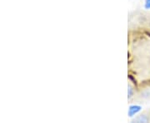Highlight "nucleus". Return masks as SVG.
Masks as SVG:
<instances>
[{"mask_svg": "<svg viewBox=\"0 0 150 123\" xmlns=\"http://www.w3.org/2000/svg\"><path fill=\"white\" fill-rule=\"evenodd\" d=\"M150 121L149 116L147 115L146 113H143L139 115V117H137L136 118H134L133 120L134 122H149Z\"/></svg>", "mask_w": 150, "mask_h": 123, "instance_id": "f257e3e1", "label": "nucleus"}, {"mask_svg": "<svg viewBox=\"0 0 150 123\" xmlns=\"http://www.w3.org/2000/svg\"><path fill=\"white\" fill-rule=\"evenodd\" d=\"M141 109H142V107H140V106H137V105L131 106L129 109V116L130 117H134L135 114H137L139 112L141 111Z\"/></svg>", "mask_w": 150, "mask_h": 123, "instance_id": "f03ea898", "label": "nucleus"}, {"mask_svg": "<svg viewBox=\"0 0 150 123\" xmlns=\"http://www.w3.org/2000/svg\"><path fill=\"white\" fill-rule=\"evenodd\" d=\"M128 94H129V99L134 95V88H133V86L130 85V84H129V87H128Z\"/></svg>", "mask_w": 150, "mask_h": 123, "instance_id": "7ed1b4c3", "label": "nucleus"}, {"mask_svg": "<svg viewBox=\"0 0 150 123\" xmlns=\"http://www.w3.org/2000/svg\"><path fill=\"white\" fill-rule=\"evenodd\" d=\"M145 8L146 9H150V0H146L145 1Z\"/></svg>", "mask_w": 150, "mask_h": 123, "instance_id": "20e7f679", "label": "nucleus"}]
</instances>
